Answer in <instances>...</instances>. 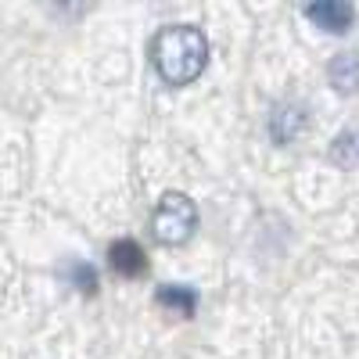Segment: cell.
Masks as SVG:
<instances>
[{
  "instance_id": "6da1fadb",
  "label": "cell",
  "mask_w": 359,
  "mask_h": 359,
  "mask_svg": "<svg viewBox=\"0 0 359 359\" xmlns=\"http://www.w3.org/2000/svg\"><path fill=\"white\" fill-rule=\"evenodd\" d=\"M151 62L169 86H187L208 65V40L198 25H165L151 40Z\"/></svg>"
},
{
  "instance_id": "7a4b0ae2",
  "label": "cell",
  "mask_w": 359,
  "mask_h": 359,
  "mask_svg": "<svg viewBox=\"0 0 359 359\" xmlns=\"http://www.w3.org/2000/svg\"><path fill=\"white\" fill-rule=\"evenodd\" d=\"M194 226H198V205L180 191L162 194L155 216H151V237L155 241L165 245V248H176L194 233Z\"/></svg>"
},
{
  "instance_id": "3957f363",
  "label": "cell",
  "mask_w": 359,
  "mask_h": 359,
  "mask_svg": "<svg viewBox=\"0 0 359 359\" xmlns=\"http://www.w3.org/2000/svg\"><path fill=\"white\" fill-rule=\"evenodd\" d=\"M309 126V108L302 101H280L273 108V115H269V137H273V144H291L306 133Z\"/></svg>"
},
{
  "instance_id": "277c9868",
  "label": "cell",
  "mask_w": 359,
  "mask_h": 359,
  "mask_svg": "<svg viewBox=\"0 0 359 359\" xmlns=\"http://www.w3.org/2000/svg\"><path fill=\"white\" fill-rule=\"evenodd\" d=\"M309 22L327 29V33H348L352 22H355V11L352 4H345V0H323V4H309L306 8Z\"/></svg>"
},
{
  "instance_id": "5b68a950",
  "label": "cell",
  "mask_w": 359,
  "mask_h": 359,
  "mask_svg": "<svg viewBox=\"0 0 359 359\" xmlns=\"http://www.w3.org/2000/svg\"><path fill=\"white\" fill-rule=\"evenodd\" d=\"M108 262H111L115 273H123V277H140L144 269H147L144 248L137 241H130V237H123V241H115L108 248Z\"/></svg>"
},
{
  "instance_id": "8992f818",
  "label": "cell",
  "mask_w": 359,
  "mask_h": 359,
  "mask_svg": "<svg viewBox=\"0 0 359 359\" xmlns=\"http://www.w3.org/2000/svg\"><path fill=\"white\" fill-rule=\"evenodd\" d=\"M327 76H331V86L338 94H355L359 90V54L355 50L338 54L331 62V69H327Z\"/></svg>"
},
{
  "instance_id": "52a82bcc",
  "label": "cell",
  "mask_w": 359,
  "mask_h": 359,
  "mask_svg": "<svg viewBox=\"0 0 359 359\" xmlns=\"http://www.w3.org/2000/svg\"><path fill=\"white\" fill-rule=\"evenodd\" d=\"M158 306L169 309V313H176V316H184V320H191L194 309H198V294H194L191 287L162 284V287H158Z\"/></svg>"
},
{
  "instance_id": "ba28073f",
  "label": "cell",
  "mask_w": 359,
  "mask_h": 359,
  "mask_svg": "<svg viewBox=\"0 0 359 359\" xmlns=\"http://www.w3.org/2000/svg\"><path fill=\"white\" fill-rule=\"evenodd\" d=\"M331 158L341 169H359V130H345L331 144Z\"/></svg>"
},
{
  "instance_id": "9c48e42d",
  "label": "cell",
  "mask_w": 359,
  "mask_h": 359,
  "mask_svg": "<svg viewBox=\"0 0 359 359\" xmlns=\"http://www.w3.org/2000/svg\"><path fill=\"white\" fill-rule=\"evenodd\" d=\"M65 277L72 280V287H79L83 294H94L97 291V273H94V266H86L83 259H72L65 266Z\"/></svg>"
}]
</instances>
